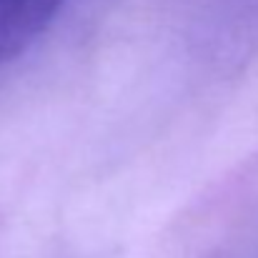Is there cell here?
I'll list each match as a JSON object with an SVG mask.
<instances>
[{
  "label": "cell",
  "instance_id": "cell-1",
  "mask_svg": "<svg viewBox=\"0 0 258 258\" xmlns=\"http://www.w3.org/2000/svg\"><path fill=\"white\" fill-rule=\"evenodd\" d=\"M63 0H0V66L18 58L55 18Z\"/></svg>",
  "mask_w": 258,
  "mask_h": 258
}]
</instances>
